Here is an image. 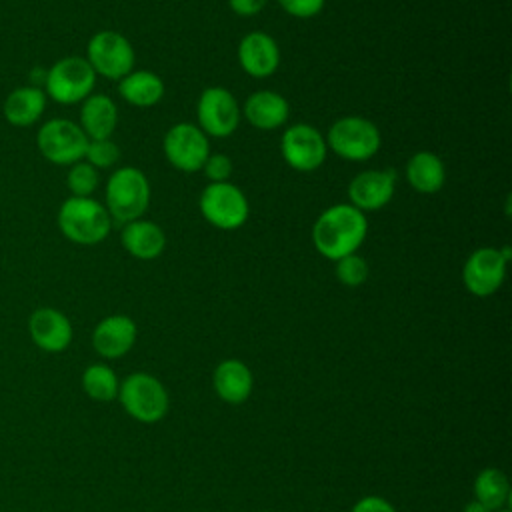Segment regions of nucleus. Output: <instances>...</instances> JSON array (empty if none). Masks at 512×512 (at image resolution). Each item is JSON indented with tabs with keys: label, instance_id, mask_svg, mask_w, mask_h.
I'll return each instance as SVG.
<instances>
[{
	"label": "nucleus",
	"instance_id": "5701e85b",
	"mask_svg": "<svg viewBox=\"0 0 512 512\" xmlns=\"http://www.w3.org/2000/svg\"><path fill=\"white\" fill-rule=\"evenodd\" d=\"M406 180L420 194H436L446 182V166L442 158L430 150L412 154L406 162Z\"/></svg>",
	"mask_w": 512,
	"mask_h": 512
},
{
	"label": "nucleus",
	"instance_id": "2f4dec72",
	"mask_svg": "<svg viewBox=\"0 0 512 512\" xmlns=\"http://www.w3.org/2000/svg\"><path fill=\"white\" fill-rule=\"evenodd\" d=\"M350 512H396V508L386 498L370 494V496H362L360 500H356Z\"/></svg>",
	"mask_w": 512,
	"mask_h": 512
},
{
	"label": "nucleus",
	"instance_id": "4be33fe9",
	"mask_svg": "<svg viewBox=\"0 0 512 512\" xmlns=\"http://www.w3.org/2000/svg\"><path fill=\"white\" fill-rule=\"evenodd\" d=\"M118 124V108L114 100L106 94H90L80 102V122L78 126L88 140L110 138Z\"/></svg>",
	"mask_w": 512,
	"mask_h": 512
},
{
	"label": "nucleus",
	"instance_id": "7ed1b4c3",
	"mask_svg": "<svg viewBox=\"0 0 512 512\" xmlns=\"http://www.w3.org/2000/svg\"><path fill=\"white\" fill-rule=\"evenodd\" d=\"M150 204V182L136 166L116 168L104 186V206L112 222H132L142 218Z\"/></svg>",
	"mask_w": 512,
	"mask_h": 512
},
{
	"label": "nucleus",
	"instance_id": "4468645a",
	"mask_svg": "<svg viewBox=\"0 0 512 512\" xmlns=\"http://www.w3.org/2000/svg\"><path fill=\"white\" fill-rule=\"evenodd\" d=\"M28 334L34 346L42 352L60 354L72 344L74 328L62 310L54 306H40L28 316Z\"/></svg>",
	"mask_w": 512,
	"mask_h": 512
},
{
	"label": "nucleus",
	"instance_id": "72a5a7b5",
	"mask_svg": "<svg viewBox=\"0 0 512 512\" xmlns=\"http://www.w3.org/2000/svg\"><path fill=\"white\" fill-rule=\"evenodd\" d=\"M462 512H492V510H488L484 504H480L478 500H470L466 506H464V510Z\"/></svg>",
	"mask_w": 512,
	"mask_h": 512
},
{
	"label": "nucleus",
	"instance_id": "f257e3e1",
	"mask_svg": "<svg viewBox=\"0 0 512 512\" xmlns=\"http://www.w3.org/2000/svg\"><path fill=\"white\" fill-rule=\"evenodd\" d=\"M368 234V218L348 202L334 204L320 212L312 226V244L328 260L354 254Z\"/></svg>",
	"mask_w": 512,
	"mask_h": 512
},
{
	"label": "nucleus",
	"instance_id": "412c9836",
	"mask_svg": "<svg viewBox=\"0 0 512 512\" xmlns=\"http://www.w3.org/2000/svg\"><path fill=\"white\" fill-rule=\"evenodd\" d=\"M120 242L130 256L138 260H154L166 248V234L156 222L136 218L122 226Z\"/></svg>",
	"mask_w": 512,
	"mask_h": 512
},
{
	"label": "nucleus",
	"instance_id": "ddd939ff",
	"mask_svg": "<svg viewBox=\"0 0 512 512\" xmlns=\"http://www.w3.org/2000/svg\"><path fill=\"white\" fill-rule=\"evenodd\" d=\"M508 260L500 252V248L482 246L476 248L464 262L462 282L466 290L478 298L492 296L500 290L506 278Z\"/></svg>",
	"mask_w": 512,
	"mask_h": 512
},
{
	"label": "nucleus",
	"instance_id": "f704fd0d",
	"mask_svg": "<svg viewBox=\"0 0 512 512\" xmlns=\"http://www.w3.org/2000/svg\"><path fill=\"white\" fill-rule=\"evenodd\" d=\"M494 512H510V508H500V510H494Z\"/></svg>",
	"mask_w": 512,
	"mask_h": 512
},
{
	"label": "nucleus",
	"instance_id": "c756f323",
	"mask_svg": "<svg viewBox=\"0 0 512 512\" xmlns=\"http://www.w3.org/2000/svg\"><path fill=\"white\" fill-rule=\"evenodd\" d=\"M232 168V160L226 154H208L202 172L210 182H228Z\"/></svg>",
	"mask_w": 512,
	"mask_h": 512
},
{
	"label": "nucleus",
	"instance_id": "b1692460",
	"mask_svg": "<svg viewBox=\"0 0 512 512\" xmlns=\"http://www.w3.org/2000/svg\"><path fill=\"white\" fill-rule=\"evenodd\" d=\"M118 92L136 108H152L164 96V82L152 70H132L118 80Z\"/></svg>",
	"mask_w": 512,
	"mask_h": 512
},
{
	"label": "nucleus",
	"instance_id": "0eeeda50",
	"mask_svg": "<svg viewBox=\"0 0 512 512\" xmlns=\"http://www.w3.org/2000/svg\"><path fill=\"white\" fill-rule=\"evenodd\" d=\"M88 138L78 122L68 118H50L36 132V148L44 160L56 166H70L84 160Z\"/></svg>",
	"mask_w": 512,
	"mask_h": 512
},
{
	"label": "nucleus",
	"instance_id": "c85d7f7f",
	"mask_svg": "<svg viewBox=\"0 0 512 512\" xmlns=\"http://www.w3.org/2000/svg\"><path fill=\"white\" fill-rule=\"evenodd\" d=\"M84 160L94 166L96 170L112 168L120 160V148L112 138H100V140H88Z\"/></svg>",
	"mask_w": 512,
	"mask_h": 512
},
{
	"label": "nucleus",
	"instance_id": "393cba45",
	"mask_svg": "<svg viewBox=\"0 0 512 512\" xmlns=\"http://www.w3.org/2000/svg\"><path fill=\"white\" fill-rule=\"evenodd\" d=\"M474 500L484 504L488 510L508 508L510 502V482L508 476L494 466H488L478 472L474 478Z\"/></svg>",
	"mask_w": 512,
	"mask_h": 512
},
{
	"label": "nucleus",
	"instance_id": "473e14b6",
	"mask_svg": "<svg viewBox=\"0 0 512 512\" xmlns=\"http://www.w3.org/2000/svg\"><path fill=\"white\" fill-rule=\"evenodd\" d=\"M266 4H268V0H228L230 10L238 16H244V18L262 12Z\"/></svg>",
	"mask_w": 512,
	"mask_h": 512
},
{
	"label": "nucleus",
	"instance_id": "a878e982",
	"mask_svg": "<svg viewBox=\"0 0 512 512\" xmlns=\"http://www.w3.org/2000/svg\"><path fill=\"white\" fill-rule=\"evenodd\" d=\"M80 386L90 400L106 404L118 398L120 380L106 362H94L84 368L80 376Z\"/></svg>",
	"mask_w": 512,
	"mask_h": 512
},
{
	"label": "nucleus",
	"instance_id": "6e6552de",
	"mask_svg": "<svg viewBox=\"0 0 512 512\" xmlns=\"http://www.w3.org/2000/svg\"><path fill=\"white\" fill-rule=\"evenodd\" d=\"M88 64L106 80H120L134 70L136 54L130 40L116 30H100L90 36L86 44Z\"/></svg>",
	"mask_w": 512,
	"mask_h": 512
},
{
	"label": "nucleus",
	"instance_id": "39448f33",
	"mask_svg": "<svg viewBox=\"0 0 512 512\" xmlns=\"http://www.w3.org/2000/svg\"><path fill=\"white\" fill-rule=\"evenodd\" d=\"M96 86V72L84 56H64L46 68L42 90L48 100L60 106L80 104L92 94Z\"/></svg>",
	"mask_w": 512,
	"mask_h": 512
},
{
	"label": "nucleus",
	"instance_id": "7c9ffc66",
	"mask_svg": "<svg viewBox=\"0 0 512 512\" xmlns=\"http://www.w3.org/2000/svg\"><path fill=\"white\" fill-rule=\"evenodd\" d=\"M280 8L294 18H312L322 12L326 0H276Z\"/></svg>",
	"mask_w": 512,
	"mask_h": 512
},
{
	"label": "nucleus",
	"instance_id": "bb28decb",
	"mask_svg": "<svg viewBox=\"0 0 512 512\" xmlns=\"http://www.w3.org/2000/svg\"><path fill=\"white\" fill-rule=\"evenodd\" d=\"M100 174L86 160H78L68 166L66 188L70 196H92L98 190Z\"/></svg>",
	"mask_w": 512,
	"mask_h": 512
},
{
	"label": "nucleus",
	"instance_id": "423d86ee",
	"mask_svg": "<svg viewBox=\"0 0 512 512\" xmlns=\"http://www.w3.org/2000/svg\"><path fill=\"white\" fill-rule=\"evenodd\" d=\"M324 138L328 150L350 162L370 160L382 146L378 126L364 116L338 118Z\"/></svg>",
	"mask_w": 512,
	"mask_h": 512
},
{
	"label": "nucleus",
	"instance_id": "f03ea898",
	"mask_svg": "<svg viewBox=\"0 0 512 512\" xmlns=\"http://www.w3.org/2000/svg\"><path fill=\"white\" fill-rule=\"evenodd\" d=\"M62 236L80 246H94L108 238L112 218L102 202L92 196H68L56 214Z\"/></svg>",
	"mask_w": 512,
	"mask_h": 512
},
{
	"label": "nucleus",
	"instance_id": "9b49d317",
	"mask_svg": "<svg viewBox=\"0 0 512 512\" xmlns=\"http://www.w3.org/2000/svg\"><path fill=\"white\" fill-rule=\"evenodd\" d=\"M280 154L296 172H314L328 156L326 138L312 124H292L280 138Z\"/></svg>",
	"mask_w": 512,
	"mask_h": 512
},
{
	"label": "nucleus",
	"instance_id": "f8f14e48",
	"mask_svg": "<svg viewBox=\"0 0 512 512\" xmlns=\"http://www.w3.org/2000/svg\"><path fill=\"white\" fill-rule=\"evenodd\" d=\"M162 150L166 160L180 172H198L202 170L208 154L210 142L208 136L190 122H178L168 128L162 140Z\"/></svg>",
	"mask_w": 512,
	"mask_h": 512
},
{
	"label": "nucleus",
	"instance_id": "6ab92c4d",
	"mask_svg": "<svg viewBox=\"0 0 512 512\" xmlns=\"http://www.w3.org/2000/svg\"><path fill=\"white\" fill-rule=\"evenodd\" d=\"M46 104L48 96L42 88L32 84L16 86L2 102V116L10 126L28 128L42 118V114L46 112Z\"/></svg>",
	"mask_w": 512,
	"mask_h": 512
},
{
	"label": "nucleus",
	"instance_id": "1a4fd4ad",
	"mask_svg": "<svg viewBox=\"0 0 512 512\" xmlns=\"http://www.w3.org/2000/svg\"><path fill=\"white\" fill-rule=\"evenodd\" d=\"M198 208L204 220L220 230L244 226L250 214L246 194L232 182H210L198 198Z\"/></svg>",
	"mask_w": 512,
	"mask_h": 512
},
{
	"label": "nucleus",
	"instance_id": "20e7f679",
	"mask_svg": "<svg viewBox=\"0 0 512 512\" xmlns=\"http://www.w3.org/2000/svg\"><path fill=\"white\" fill-rule=\"evenodd\" d=\"M116 400L130 418L142 424L160 422L170 408L166 386L148 372H132L120 380Z\"/></svg>",
	"mask_w": 512,
	"mask_h": 512
},
{
	"label": "nucleus",
	"instance_id": "dca6fc26",
	"mask_svg": "<svg viewBox=\"0 0 512 512\" xmlns=\"http://www.w3.org/2000/svg\"><path fill=\"white\" fill-rule=\"evenodd\" d=\"M136 322L126 314L104 316L92 330V348L104 360L126 356L136 344Z\"/></svg>",
	"mask_w": 512,
	"mask_h": 512
},
{
	"label": "nucleus",
	"instance_id": "aec40b11",
	"mask_svg": "<svg viewBox=\"0 0 512 512\" xmlns=\"http://www.w3.org/2000/svg\"><path fill=\"white\" fill-rule=\"evenodd\" d=\"M246 122L258 130H274L286 124L290 114L288 100L272 90L252 92L242 106Z\"/></svg>",
	"mask_w": 512,
	"mask_h": 512
},
{
	"label": "nucleus",
	"instance_id": "f3484780",
	"mask_svg": "<svg viewBox=\"0 0 512 512\" xmlns=\"http://www.w3.org/2000/svg\"><path fill=\"white\" fill-rule=\"evenodd\" d=\"M238 62L248 76L268 78L280 66V48L270 34L254 30L240 40Z\"/></svg>",
	"mask_w": 512,
	"mask_h": 512
},
{
	"label": "nucleus",
	"instance_id": "2eb2a0df",
	"mask_svg": "<svg viewBox=\"0 0 512 512\" xmlns=\"http://www.w3.org/2000/svg\"><path fill=\"white\" fill-rule=\"evenodd\" d=\"M396 190V172L386 170H364L358 172L348 184V204L360 212H372L384 208Z\"/></svg>",
	"mask_w": 512,
	"mask_h": 512
},
{
	"label": "nucleus",
	"instance_id": "cd10ccee",
	"mask_svg": "<svg viewBox=\"0 0 512 512\" xmlns=\"http://www.w3.org/2000/svg\"><path fill=\"white\" fill-rule=\"evenodd\" d=\"M334 272H336V278L340 284H344L348 288H356L366 282L370 270H368V262L360 254L354 252V254L338 258Z\"/></svg>",
	"mask_w": 512,
	"mask_h": 512
},
{
	"label": "nucleus",
	"instance_id": "a211bd4d",
	"mask_svg": "<svg viewBox=\"0 0 512 512\" xmlns=\"http://www.w3.org/2000/svg\"><path fill=\"white\" fill-rule=\"evenodd\" d=\"M212 386L222 402L238 406L250 398L254 390V374L246 362L226 358L216 364L212 372Z\"/></svg>",
	"mask_w": 512,
	"mask_h": 512
},
{
	"label": "nucleus",
	"instance_id": "9d476101",
	"mask_svg": "<svg viewBox=\"0 0 512 512\" xmlns=\"http://www.w3.org/2000/svg\"><path fill=\"white\" fill-rule=\"evenodd\" d=\"M198 128L206 136L228 138L240 124V106L234 94L222 86H208L196 104Z\"/></svg>",
	"mask_w": 512,
	"mask_h": 512
}]
</instances>
